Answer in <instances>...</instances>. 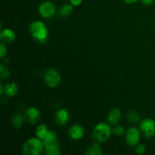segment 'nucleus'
<instances>
[{
	"label": "nucleus",
	"instance_id": "nucleus-1",
	"mask_svg": "<svg viewBox=\"0 0 155 155\" xmlns=\"http://www.w3.org/2000/svg\"><path fill=\"white\" fill-rule=\"evenodd\" d=\"M30 32L35 40L40 43H44L47 41L48 30L46 25L41 21H35L30 26Z\"/></svg>",
	"mask_w": 155,
	"mask_h": 155
},
{
	"label": "nucleus",
	"instance_id": "nucleus-2",
	"mask_svg": "<svg viewBox=\"0 0 155 155\" xmlns=\"http://www.w3.org/2000/svg\"><path fill=\"white\" fill-rule=\"evenodd\" d=\"M112 133V129L105 123L97 124L92 132V138L97 143H103L109 139Z\"/></svg>",
	"mask_w": 155,
	"mask_h": 155
},
{
	"label": "nucleus",
	"instance_id": "nucleus-3",
	"mask_svg": "<svg viewBox=\"0 0 155 155\" xmlns=\"http://www.w3.org/2000/svg\"><path fill=\"white\" fill-rule=\"evenodd\" d=\"M44 149L43 142L39 138H31L28 139L22 148L23 154L27 155H39Z\"/></svg>",
	"mask_w": 155,
	"mask_h": 155
},
{
	"label": "nucleus",
	"instance_id": "nucleus-4",
	"mask_svg": "<svg viewBox=\"0 0 155 155\" xmlns=\"http://www.w3.org/2000/svg\"><path fill=\"white\" fill-rule=\"evenodd\" d=\"M61 80V74L54 68H50L45 71L44 74V81L49 87H56Z\"/></svg>",
	"mask_w": 155,
	"mask_h": 155
},
{
	"label": "nucleus",
	"instance_id": "nucleus-5",
	"mask_svg": "<svg viewBox=\"0 0 155 155\" xmlns=\"http://www.w3.org/2000/svg\"><path fill=\"white\" fill-rule=\"evenodd\" d=\"M55 12V5L51 1L43 2L39 6V13L41 16L45 18H51L54 16Z\"/></svg>",
	"mask_w": 155,
	"mask_h": 155
},
{
	"label": "nucleus",
	"instance_id": "nucleus-6",
	"mask_svg": "<svg viewBox=\"0 0 155 155\" xmlns=\"http://www.w3.org/2000/svg\"><path fill=\"white\" fill-rule=\"evenodd\" d=\"M140 130L147 138H151L155 135V121L151 118H146L141 122Z\"/></svg>",
	"mask_w": 155,
	"mask_h": 155
},
{
	"label": "nucleus",
	"instance_id": "nucleus-7",
	"mask_svg": "<svg viewBox=\"0 0 155 155\" xmlns=\"http://www.w3.org/2000/svg\"><path fill=\"white\" fill-rule=\"evenodd\" d=\"M140 131L136 127H131L126 133V142L130 146H135L140 141Z\"/></svg>",
	"mask_w": 155,
	"mask_h": 155
},
{
	"label": "nucleus",
	"instance_id": "nucleus-8",
	"mask_svg": "<svg viewBox=\"0 0 155 155\" xmlns=\"http://www.w3.org/2000/svg\"><path fill=\"white\" fill-rule=\"evenodd\" d=\"M40 113L39 110L34 107H30L26 111V118L31 124H36L40 119Z\"/></svg>",
	"mask_w": 155,
	"mask_h": 155
},
{
	"label": "nucleus",
	"instance_id": "nucleus-9",
	"mask_svg": "<svg viewBox=\"0 0 155 155\" xmlns=\"http://www.w3.org/2000/svg\"><path fill=\"white\" fill-rule=\"evenodd\" d=\"M69 136L74 140L81 139L84 136V129L79 124H74L70 128Z\"/></svg>",
	"mask_w": 155,
	"mask_h": 155
},
{
	"label": "nucleus",
	"instance_id": "nucleus-10",
	"mask_svg": "<svg viewBox=\"0 0 155 155\" xmlns=\"http://www.w3.org/2000/svg\"><path fill=\"white\" fill-rule=\"evenodd\" d=\"M15 38H16V34L12 29H4L2 30L1 33H0V39L3 43H10V42L15 41Z\"/></svg>",
	"mask_w": 155,
	"mask_h": 155
},
{
	"label": "nucleus",
	"instance_id": "nucleus-11",
	"mask_svg": "<svg viewBox=\"0 0 155 155\" xmlns=\"http://www.w3.org/2000/svg\"><path fill=\"white\" fill-rule=\"evenodd\" d=\"M55 119L56 123L60 126H64L68 123L70 119L69 113L65 109H61V110H58L57 113L55 114Z\"/></svg>",
	"mask_w": 155,
	"mask_h": 155
},
{
	"label": "nucleus",
	"instance_id": "nucleus-12",
	"mask_svg": "<svg viewBox=\"0 0 155 155\" xmlns=\"http://www.w3.org/2000/svg\"><path fill=\"white\" fill-rule=\"evenodd\" d=\"M122 117L121 111L118 108H114L109 112L107 116V121L111 125H117Z\"/></svg>",
	"mask_w": 155,
	"mask_h": 155
},
{
	"label": "nucleus",
	"instance_id": "nucleus-13",
	"mask_svg": "<svg viewBox=\"0 0 155 155\" xmlns=\"http://www.w3.org/2000/svg\"><path fill=\"white\" fill-rule=\"evenodd\" d=\"M44 150L47 155H58L61 154L60 145L58 142L44 145Z\"/></svg>",
	"mask_w": 155,
	"mask_h": 155
},
{
	"label": "nucleus",
	"instance_id": "nucleus-14",
	"mask_svg": "<svg viewBox=\"0 0 155 155\" xmlns=\"http://www.w3.org/2000/svg\"><path fill=\"white\" fill-rule=\"evenodd\" d=\"M18 86L15 83H8L5 87V93L7 96L13 97L18 93Z\"/></svg>",
	"mask_w": 155,
	"mask_h": 155
},
{
	"label": "nucleus",
	"instance_id": "nucleus-15",
	"mask_svg": "<svg viewBox=\"0 0 155 155\" xmlns=\"http://www.w3.org/2000/svg\"><path fill=\"white\" fill-rule=\"evenodd\" d=\"M73 10H74V5H73L65 4L60 8L58 15L59 16L62 17V18H66V17H68L72 13Z\"/></svg>",
	"mask_w": 155,
	"mask_h": 155
},
{
	"label": "nucleus",
	"instance_id": "nucleus-16",
	"mask_svg": "<svg viewBox=\"0 0 155 155\" xmlns=\"http://www.w3.org/2000/svg\"><path fill=\"white\" fill-rule=\"evenodd\" d=\"M58 142L57 141V134L54 131H48L45 137L42 140L43 145H48V144L54 143V142Z\"/></svg>",
	"mask_w": 155,
	"mask_h": 155
},
{
	"label": "nucleus",
	"instance_id": "nucleus-17",
	"mask_svg": "<svg viewBox=\"0 0 155 155\" xmlns=\"http://www.w3.org/2000/svg\"><path fill=\"white\" fill-rule=\"evenodd\" d=\"M86 154L89 155H101L102 154V150H101V146L96 143L89 146Z\"/></svg>",
	"mask_w": 155,
	"mask_h": 155
},
{
	"label": "nucleus",
	"instance_id": "nucleus-18",
	"mask_svg": "<svg viewBox=\"0 0 155 155\" xmlns=\"http://www.w3.org/2000/svg\"><path fill=\"white\" fill-rule=\"evenodd\" d=\"M49 130H48L45 124H41L39 127H37L36 130V134L39 139H40L41 140H43L44 138L45 137V136L47 135V133H48Z\"/></svg>",
	"mask_w": 155,
	"mask_h": 155
},
{
	"label": "nucleus",
	"instance_id": "nucleus-19",
	"mask_svg": "<svg viewBox=\"0 0 155 155\" xmlns=\"http://www.w3.org/2000/svg\"><path fill=\"white\" fill-rule=\"evenodd\" d=\"M12 123H13L15 127L20 128V127H22L23 124H24V118L19 114H17L14 115L13 119H12Z\"/></svg>",
	"mask_w": 155,
	"mask_h": 155
},
{
	"label": "nucleus",
	"instance_id": "nucleus-20",
	"mask_svg": "<svg viewBox=\"0 0 155 155\" xmlns=\"http://www.w3.org/2000/svg\"><path fill=\"white\" fill-rule=\"evenodd\" d=\"M127 117L130 122L134 123V124L139 123L140 120V116L137 112L134 111V110H131V111L129 112L128 114H127Z\"/></svg>",
	"mask_w": 155,
	"mask_h": 155
},
{
	"label": "nucleus",
	"instance_id": "nucleus-21",
	"mask_svg": "<svg viewBox=\"0 0 155 155\" xmlns=\"http://www.w3.org/2000/svg\"><path fill=\"white\" fill-rule=\"evenodd\" d=\"M0 75H1L2 79H7L10 76V71H9V70L3 64L0 65Z\"/></svg>",
	"mask_w": 155,
	"mask_h": 155
},
{
	"label": "nucleus",
	"instance_id": "nucleus-22",
	"mask_svg": "<svg viewBox=\"0 0 155 155\" xmlns=\"http://www.w3.org/2000/svg\"><path fill=\"white\" fill-rule=\"evenodd\" d=\"M112 133L116 135V136H123L125 133V130L121 126H116L114 128L112 129Z\"/></svg>",
	"mask_w": 155,
	"mask_h": 155
},
{
	"label": "nucleus",
	"instance_id": "nucleus-23",
	"mask_svg": "<svg viewBox=\"0 0 155 155\" xmlns=\"http://www.w3.org/2000/svg\"><path fill=\"white\" fill-rule=\"evenodd\" d=\"M136 152L139 154H142L145 152L146 151V148H145V146L143 145V144H137L136 145Z\"/></svg>",
	"mask_w": 155,
	"mask_h": 155
},
{
	"label": "nucleus",
	"instance_id": "nucleus-24",
	"mask_svg": "<svg viewBox=\"0 0 155 155\" xmlns=\"http://www.w3.org/2000/svg\"><path fill=\"white\" fill-rule=\"evenodd\" d=\"M6 54H7V48L4 45V43L2 42L1 45H0V57L3 58L6 55Z\"/></svg>",
	"mask_w": 155,
	"mask_h": 155
},
{
	"label": "nucleus",
	"instance_id": "nucleus-25",
	"mask_svg": "<svg viewBox=\"0 0 155 155\" xmlns=\"http://www.w3.org/2000/svg\"><path fill=\"white\" fill-rule=\"evenodd\" d=\"M83 0H70V2L74 6H78L81 5Z\"/></svg>",
	"mask_w": 155,
	"mask_h": 155
},
{
	"label": "nucleus",
	"instance_id": "nucleus-26",
	"mask_svg": "<svg viewBox=\"0 0 155 155\" xmlns=\"http://www.w3.org/2000/svg\"><path fill=\"white\" fill-rule=\"evenodd\" d=\"M141 1H142V2L143 3V4L148 5L152 4V3L154 2V0H141Z\"/></svg>",
	"mask_w": 155,
	"mask_h": 155
},
{
	"label": "nucleus",
	"instance_id": "nucleus-27",
	"mask_svg": "<svg viewBox=\"0 0 155 155\" xmlns=\"http://www.w3.org/2000/svg\"><path fill=\"white\" fill-rule=\"evenodd\" d=\"M4 92H5V87L3 86L2 83H1V84H0V94L2 95V94L4 93Z\"/></svg>",
	"mask_w": 155,
	"mask_h": 155
},
{
	"label": "nucleus",
	"instance_id": "nucleus-28",
	"mask_svg": "<svg viewBox=\"0 0 155 155\" xmlns=\"http://www.w3.org/2000/svg\"><path fill=\"white\" fill-rule=\"evenodd\" d=\"M138 0H124V2H126L127 3H128V4H133V3H135Z\"/></svg>",
	"mask_w": 155,
	"mask_h": 155
}]
</instances>
